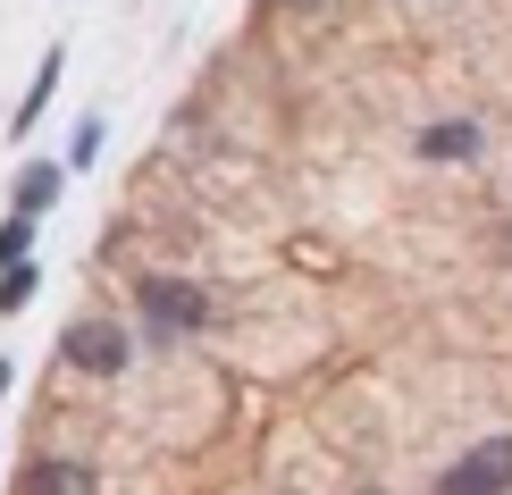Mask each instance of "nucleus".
Returning <instances> with one entry per match:
<instances>
[{"label":"nucleus","mask_w":512,"mask_h":495,"mask_svg":"<svg viewBox=\"0 0 512 495\" xmlns=\"http://www.w3.org/2000/svg\"><path fill=\"white\" fill-rule=\"evenodd\" d=\"M34 235H42V219H0V269H17V261H34Z\"/></svg>","instance_id":"nucleus-9"},{"label":"nucleus","mask_w":512,"mask_h":495,"mask_svg":"<svg viewBox=\"0 0 512 495\" xmlns=\"http://www.w3.org/2000/svg\"><path fill=\"white\" fill-rule=\"evenodd\" d=\"M101 135H110V118H84L76 143H68V168H93V160H101Z\"/></svg>","instance_id":"nucleus-10"},{"label":"nucleus","mask_w":512,"mask_h":495,"mask_svg":"<svg viewBox=\"0 0 512 495\" xmlns=\"http://www.w3.org/2000/svg\"><path fill=\"white\" fill-rule=\"evenodd\" d=\"M59 361L84 370V378H110V370H126V328L118 319H76V328L59 336Z\"/></svg>","instance_id":"nucleus-2"},{"label":"nucleus","mask_w":512,"mask_h":495,"mask_svg":"<svg viewBox=\"0 0 512 495\" xmlns=\"http://www.w3.org/2000/svg\"><path fill=\"white\" fill-rule=\"evenodd\" d=\"M42 294V261H17V269H0V319H17Z\"/></svg>","instance_id":"nucleus-8"},{"label":"nucleus","mask_w":512,"mask_h":495,"mask_svg":"<svg viewBox=\"0 0 512 495\" xmlns=\"http://www.w3.org/2000/svg\"><path fill=\"white\" fill-rule=\"evenodd\" d=\"M9 386H17V361H0V403H9Z\"/></svg>","instance_id":"nucleus-11"},{"label":"nucleus","mask_w":512,"mask_h":495,"mask_svg":"<svg viewBox=\"0 0 512 495\" xmlns=\"http://www.w3.org/2000/svg\"><path fill=\"white\" fill-rule=\"evenodd\" d=\"M59 76H68V51H59V42H51V51H42V68H34V84H26V101H17V110H9V135H34V118L51 110Z\"/></svg>","instance_id":"nucleus-5"},{"label":"nucleus","mask_w":512,"mask_h":495,"mask_svg":"<svg viewBox=\"0 0 512 495\" xmlns=\"http://www.w3.org/2000/svg\"><path fill=\"white\" fill-rule=\"evenodd\" d=\"M437 495H512V437H487L462 462H445Z\"/></svg>","instance_id":"nucleus-1"},{"label":"nucleus","mask_w":512,"mask_h":495,"mask_svg":"<svg viewBox=\"0 0 512 495\" xmlns=\"http://www.w3.org/2000/svg\"><path fill=\"white\" fill-rule=\"evenodd\" d=\"M59 185H68V168H59V160H34V168H17V193H9V210H17V219H42V210L59 202Z\"/></svg>","instance_id":"nucleus-6"},{"label":"nucleus","mask_w":512,"mask_h":495,"mask_svg":"<svg viewBox=\"0 0 512 495\" xmlns=\"http://www.w3.org/2000/svg\"><path fill=\"white\" fill-rule=\"evenodd\" d=\"M135 303L160 319V328H202L210 303H202V286H185V277H143L135 286Z\"/></svg>","instance_id":"nucleus-3"},{"label":"nucleus","mask_w":512,"mask_h":495,"mask_svg":"<svg viewBox=\"0 0 512 495\" xmlns=\"http://www.w3.org/2000/svg\"><path fill=\"white\" fill-rule=\"evenodd\" d=\"M420 160H479V126L471 118H437V126H420Z\"/></svg>","instance_id":"nucleus-7"},{"label":"nucleus","mask_w":512,"mask_h":495,"mask_svg":"<svg viewBox=\"0 0 512 495\" xmlns=\"http://www.w3.org/2000/svg\"><path fill=\"white\" fill-rule=\"evenodd\" d=\"M17 495H101L93 462H68V454H34L26 479H17Z\"/></svg>","instance_id":"nucleus-4"}]
</instances>
